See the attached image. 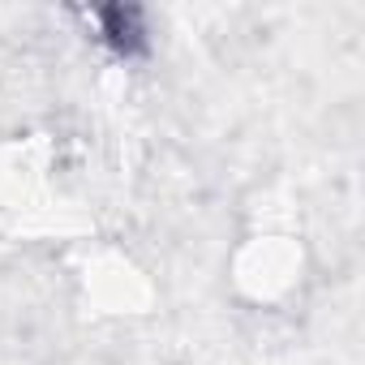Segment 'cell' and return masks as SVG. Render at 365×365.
Wrapping results in <instances>:
<instances>
[{
  "mask_svg": "<svg viewBox=\"0 0 365 365\" xmlns=\"http://www.w3.org/2000/svg\"><path fill=\"white\" fill-rule=\"evenodd\" d=\"M103 18V35L120 48V52H133L142 43V9H125V5H112V9H99Z\"/></svg>",
  "mask_w": 365,
  "mask_h": 365,
  "instance_id": "obj_1",
  "label": "cell"
}]
</instances>
